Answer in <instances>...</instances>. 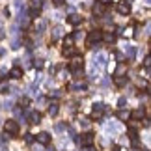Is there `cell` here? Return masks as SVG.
Here are the masks:
<instances>
[{"label":"cell","instance_id":"obj_23","mask_svg":"<svg viewBox=\"0 0 151 151\" xmlns=\"http://www.w3.org/2000/svg\"><path fill=\"white\" fill-rule=\"evenodd\" d=\"M73 41H75L73 36H67V37H65V41H63V45H65V47H73Z\"/></svg>","mask_w":151,"mask_h":151},{"label":"cell","instance_id":"obj_27","mask_svg":"<svg viewBox=\"0 0 151 151\" xmlns=\"http://www.w3.org/2000/svg\"><path fill=\"white\" fill-rule=\"evenodd\" d=\"M24 142L26 144H32L34 142V134H24Z\"/></svg>","mask_w":151,"mask_h":151},{"label":"cell","instance_id":"obj_29","mask_svg":"<svg viewBox=\"0 0 151 151\" xmlns=\"http://www.w3.org/2000/svg\"><path fill=\"white\" fill-rule=\"evenodd\" d=\"M123 71H125V65H123V63H119V67H118V71H116V75H123Z\"/></svg>","mask_w":151,"mask_h":151},{"label":"cell","instance_id":"obj_25","mask_svg":"<svg viewBox=\"0 0 151 151\" xmlns=\"http://www.w3.org/2000/svg\"><path fill=\"white\" fill-rule=\"evenodd\" d=\"M36 17H39V9H34V8H32V11H30V19H36Z\"/></svg>","mask_w":151,"mask_h":151},{"label":"cell","instance_id":"obj_21","mask_svg":"<svg viewBox=\"0 0 151 151\" xmlns=\"http://www.w3.org/2000/svg\"><path fill=\"white\" fill-rule=\"evenodd\" d=\"M93 13H95V15H103V13H104V6L95 4V6H93Z\"/></svg>","mask_w":151,"mask_h":151},{"label":"cell","instance_id":"obj_13","mask_svg":"<svg viewBox=\"0 0 151 151\" xmlns=\"http://www.w3.org/2000/svg\"><path fill=\"white\" fill-rule=\"evenodd\" d=\"M101 39H104L106 43H114L116 41V34H112V32H103V37Z\"/></svg>","mask_w":151,"mask_h":151},{"label":"cell","instance_id":"obj_2","mask_svg":"<svg viewBox=\"0 0 151 151\" xmlns=\"http://www.w3.org/2000/svg\"><path fill=\"white\" fill-rule=\"evenodd\" d=\"M103 37V30H91L88 34V45H93V43H99Z\"/></svg>","mask_w":151,"mask_h":151},{"label":"cell","instance_id":"obj_3","mask_svg":"<svg viewBox=\"0 0 151 151\" xmlns=\"http://www.w3.org/2000/svg\"><path fill=\"white\" fill-rule=\"evenodd\" d=\"M106 110V104H103V103H95L93 104V112H91V118H99V116Z\"/></svg>","mask_w":151,"mask_h":151},{"label":"cell","instance_id":"obj_36","mask_svg":"<svg viewBox=\"0 0 151 151\" xmlns=\"http://www.w3.org/2000/svg\"><path fill=\"white\" fill-rule=\"evenodd\" d=\"M4 54V49H0V56H2Z\"/></svg>","mask_w":151,"mask_h":151},{"label":"cell","instance_id":"obj_11","mask_svg":"<svg viewBox=\"0 0 151 151\" xmlns=\"http://www.w3.org/2000/svg\"><path fill=\"white\" fill-rule=\"evenodd\" d=\"M62 34H63V28H62L60 24H56L54 28H52V41H56V39L60 37Z\"/></svg>","mask_w":151,"mask_h":151},{"label":"cell","instance_id":"obj_37","mask_svg":"<svg viewBox=\"0 0 151 151\" xmlns=\"http://www.w3.org/2000/svg\"><path fill=\"white\" fill-rule=\"evenodd\" d=\"M47 151H54V147H52V149H50V147H49V149H47Z\"/></svg>","mask_w":151,"mask_h":151},{"label":"cell","instance_id":"obj_18","mask_svg":"<svg viewBox=\"0 0 151 151\" xmlns=\"http://www.w3.org/2000/svg\"><path fill=\"white\" fill-rule=\"evenodd\" d=\"M58 112H60V108H58V104L56 103H52V104H49V114L54 118V116H58Z\"/></svg>","mask_w":151,"mask_h":151},{"label":"cell","instance_id":"obj_1","mask_svg":"<svg viewBox=\"0 0 151 151\" xmlns=\"http://www.w3.org/2000/svg\"><path fill=\"white\" fill-rule=\"evenodd\" d=\"M4 131H6L8 136H17L19 134V123H17L15 119H8L4 123Z\"/></svg>","mask_w":151,"mask_h":151},{"label":"cell","instance_id":"obj_20","mask_svg":"<svg viewBox=\"0 0 151 151\" xmlns=\"http://www.w3.org/2000/svg\"><path fill=\"white\" fill-rule=\"evenodd\" d=\"M104 63H106V58H104V54H97L95 56V65H104Z\"/></svg>","mask_w":151,"mask_h":151},{"label":"cell","instance_id":"obj_31","mask_svg":"<svg viewBox=\"0 0 151 151\" xmlns=\"http://www.w3.org/2000/svg\"><path fill=\"white\" fill-rule=\"evenodd\" d=\"M97 2H99L101 6H108L110 2H112V0H97Z\"/></svg>","mask_w":151,"mask_h":151},{"label":"cell","instance_id":"obj_12","mask_svg":"<svg viewBox=\"0 0 151 151\" xmlns=\"http://www.w3.org/2000/svg\"><path fill=\"white\" fill-rule=\"evenodd\" d=\"M131 118H132V119H140V121H142V118H146V112H144L142 108H138V110H134V112H131Z\"/></svg>","mask_w":151,"mask_h":151},{"label":"cell","instance_id":"obj_19","mask_svg":"<svg viewBox=\"0 0 151 151\" xmlns=\"http://www.w3.org/2000/svg\"><path fill=\"white\" fill-rule=\"evenodd\" d=\"M125 54L129 56V58H134L136 56V49L132 47V45H127V47H125Z\"/></svg>","mask_w":151,"mask_h":151},{"label":"cell","instance_id":"obj_30","mask_svg":"<svg viewBox=\"0 0 151 151\" xmlns=\"http://www.w3.org/2000/svg\"><path fill=\"white\" fill-rule=\"evenodd\" d=\"M0 93H4V95H8V93H9V88H8V86H4V88H2V90H0Z\"/></svg>","mask_w":151,"mask_h":151},{"label":"cell","instance_id":"obj_33","mask_svg":"<svg viewBox=\"0 0 151 151\" xmlns=\"http://www.w3.org/2000/svg\"><path fill=\"white\" fill-rule=\"evenodd\" d=\"M63 2H65V0H52V4H54V6H62Z\"/></svg>","mask_w":151,"mask_h":151},{"label":"cell","instance_id":"obj_17","mask_svg":"<svg viewBox=\"0 0 151 151\" xmlns=\"http://www.w3.org/2000/svg\"><path fill=\"white\" fill-rule=\"evenodd\" d=\"M118 118H119L121 121H127V119L131 118V112H129V110H123V108H121L119 112H118Z\"/></svg>","mask_w":151,"mask_h":151},{"label":"cell","instance_id":"obj_24","mask_svg":"<svg viewBox=\"0 0 151 151\" xmlns=\"http://www.w3.org/2000/svg\"><path fill=\"white\" fill-rule=\"evenodd\" d=\"M125 104H127V99H125V97H119V101H118V106H119V108H125Z\"/></svg>","mask_w":151,"mask_h":151},{"label":"cell","instance_id":"obj_15","mask_svg":"<svg viewBox=\"0 0 151 151\" xmlns=\"http://www.w3.org/2000/svg\"><path fill=\"white\" fill-rule=\"evenodd\" d=\"M62 54H63V56H75V54H77V49H73V47H65V45H63Z\"/></svg>","mask_w":151,"mask_h":151},{"label":"cell","instance_id":"obj_16","mask_svg":"<svg viewBox=\"0 0 151 151\" xmlns=\"http://www.w3.org/2000/svg\"><path fill=\"white\" fill-rule=\"evenodd\" d=\"M28 22H30V15L21 13V15H19V24H21V26H28Z\"/></svg>","mask_w":151,"mask_h":151},{"label":"cell","instance_id":"obj_4","mask_svg":"<svg viewBox=\"0 0 151 151\" xmlns=\"http://www.w3.org/2000/svg\"><path fill=\"white\" fill-rule=\"evenodd\" d=\"M80 144H82V147H91V146H93V134H91V132H86V134H82V140H80Z\"/></svg>","mask_w":151,"mask_h":151},{"label":"cell","instance_id":"obj_6","mask_svg":"<svg viewBox=\"0 0 151 151\" xmlns=\"http://www.w3.org/2000/svg\"><path fill=\"white\" fill-rule=\"evenodd\" d=\"M37 142L39 144H43V146H49V142H50V134H49V132H39V134H37Z\"/></svg>","mask_w":151,"mask_h":151},{"label":"cell","instance_id":"obj_5","mask_svg":"<svg viewBox=\"0 0 151 151\" xmlns=\"http://www.w3.org/2000/svg\"><path fill=\"white\" fill-rule=\"evenodd\" d=\"M118 13L127 17V15L131 13V4H129V2H119V4H118Z\"/></svg>","mask_w":151,"mask_h":151},{"label":"cell","instance_id":"obj_14","mask_svg":"<svg viewBox=\"0 0 151 151\" xmlns=\"http://www.w3.org/2000/svg\"><path fill=\"white\" fill-rule=\"evenodd\" d=\"M30 123H34V125L41 123V114H39V112H32L30 114Z\"/></svg>","mask_w":151,"mask_h":151},{"label":"cell","instance_id":"obj_9","mask_svg":"<svg viewBox=\"0 0 151 151\" xmlns=\"http://www.w3.org/2000/svg\"><path fill=\"white\" fill-rule=\"evenodd\" d=\"M114 84L118 86V88H123V86L127 84V77H123V75H116V78H114Z\"/></svg>","mask_w":151,"mask_h":151},{"label":"cell","instance_id":"obj_35","mask_svg":"<svg viewBox=\"0 0 151 151\" xmlns=\"http://www.w3.org/2000/svg\"><path fill=\"white\" fill-rule=\"evenodd\" d=\"M112 151H121V149H119V146H114V147H112Z\"/></svg>","mask_w":151,"mask_h":151},{"label":"cell","instance_id":"obj_22","mask_svg":"<svg viewBox=\"0 0 151 151\" xmlns=\"http://www.w3.org/2000/svg\"><path fill=\"white\" fill-rule=\"evenodd\" d=\"M30 2H32L34 9H41V6H43V0H30Z\"/></svg>","mask_w":151,"mask_h":151},{"label":"cell","instance_id":"obj_10","mask_svg":"<svg viewBox=\"0 0 151 151\" xmlns=\"http://www.w3.org/2000/svg\"><path fill=\"white\" fill-rule=\"evenodd\" d=\"M80 67H82V60H80V58H75V60L69 63V69H71V71H78Z\"/></svg>","mask_w":151,"mask_h":151},{"label":"cell","instance_id":"obj_26","mask_svg":"<svg viewBox=\"0 0 151 151\" xmlns=\"http://www.w3.org/2000/svg\"><path fill=\"white\" fill-rule=\"evenodd\" d=\"M149 63H151V58L146 56V60H144V67H146V71H149Z\"/></svg>","mask_w":151,"mask_h":151},{"label":"cell","instance_id":"obj_7","mask_svg":"<svg viewBox=\"0 0 151 151\" xmlns=\"http://www.w3.org/2000/svg\"><path fill=\"white\" fill-rule=\"evenodd\" d=\"M80 22H82V17H80V15H69V17H67V24L78 26Z\"/></svg>","mask_w":151,"mask_h":151},{"label":"cell","instance_id":"obj_34","mask_svg":"<svg viewBox=\"0 0 151 151\" xmlns=\"http://www.w3.org/2000/svg\"><path fill=\"white\" fill-rule=\"evenodd\" d=\"M80 125H82V127H88L90 123H88V119H82V121H80Z\"/></svg>","mask_w":151,"mask_h":151},{"label":"cell","instance_id":"obj_32","mask_svg":"<svg viewBox=\"0 0 151 151\" xmlns=\"http://www.w3.org/2000/svg\"><path fill=\"white\" fill-rule=\"evenodd\" d=\"M21 47V41H13L11 43V49H19Z\"/></svg>","mask_w":151,"mask_h":151},{"label":"cell","instance_id":"obj_28","mask_svg":"<svg viewBox=\"0 0 151 151\" xmlns=\"http://www.w3.org/2000/svg\"><path fill=\"white\" fill-rule=\"evenodd\" d=\"M34 67L41 69V67H43V60H34Z\"/></svg>","mask_w":151,"mask_h":151},{"label":"cell","instance_id":"obj_8","mask_svg":"<svg viewBox=\"0 0 151 151\" xmlns=\"http://www.w3.org/2000/svg\"><path fill=\"white\" fill-rule=\"evenodd\" d=\"M9 77H11V78H15V80H17V78H22V69H21L19 65H15V67L9 71Z\"/></svg>","mask_w":151,"mask_h":151}]
</instances>
